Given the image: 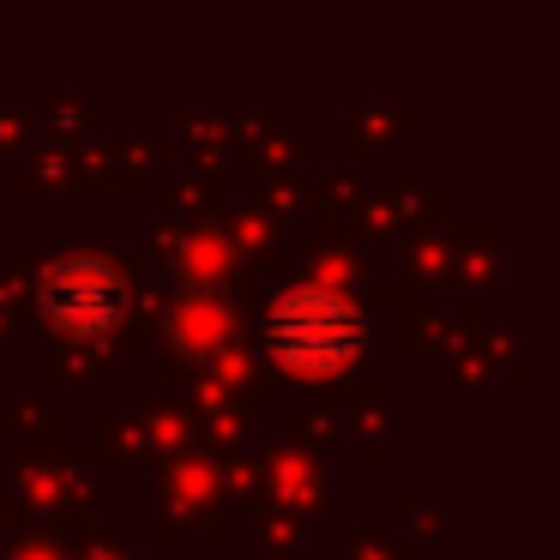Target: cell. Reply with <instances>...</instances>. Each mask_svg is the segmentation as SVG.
Masks as SVG:
<instances>
[{
    "label": "cell",
    "mask_w": 560,
    "mask_h": 560,
    "mask_svg": "<svg viewBox=\"0 0 560 560\" xmlns=\"http://www.w3.org/2000/svg\"><path fill=\"white\" fill-rule=\"evenodd\" d=\"M266 343L278 362L302 368V374H338L362 355L368 326L362 307L338 290H319V283H295L271 302L266 314Z\"/></svg>",
    "instance_id": "1"
},
{
    "label": "cell",
    "mask_w": 560,
    "mask_h": 560,
    "mask_svg": "<svg viewBox=\"0 0 560 560\" xmlns=\"http://www.w3.org/2000/svg\"><path fill=\"white\" fill-rule=\"evenodd\" d=\"M127 283L121 271L109 266V259L97 254H67L49 266V278H43V307H49V319L61 331H73V338H97V331H109L115 319H121L127 307Z\"/></svg>",
    "instance_id": "2"
}]
</instances>
